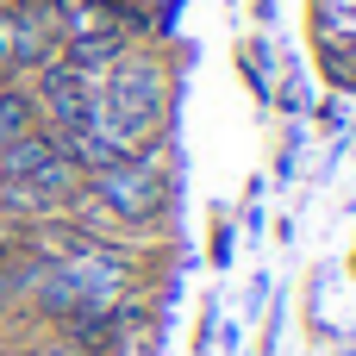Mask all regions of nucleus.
<instances>
[{
  "mask_svg": "<svg viewBox=\"0 0 356 356\" xmlns=\"http://www.w3.org/2000/svg\"><path fill=\"white\" fill-rule=\"evenodd\" d=\"M350 275H356V250H350Z\"/></svg>",
  "mask_w": 356,
  "mask_h": 356,
  "instance_id": "7",
  "label": "nucleus"
},
{
  "mask_svg": "<svg viewBox=\"0 0 356 356\" xmlns=\"http://www.w3.org/2000/svg\"><path fill=\"white\" fill-rule=\"evenodd\" d=\"M13 75V13H6V0H0V81Z\"/></svg>",
  "mask_w": 356,
  "mask_h": 356,
  "instance_id": "5",
  "label": "nucleus"
},
{
  "mask_svg": "<svg viewBox=\"0 0 356 356\" xmlns=\"http://www.w3.org/2000/svg\"><path fill=\"white\" fill-rule=\"evenodd\" d=\"M207 250H213V263H219V269L232 263V225H225V219H213V244H207Z\"/></svg>",
  "mask_w": 356,
  "mask_h": 356,
  "instance_id": "6",
  "label": "nucleus"
},
{
  "mask_svg": "<svg viewBox=\"0 0 356 356\" xmlns=\"http://www.w3.org/2000/svg\"><path fill=\"white\" fill-rule=\"evenodd\" d=\"M25 131H38V100H31L25 75H6L0 81V150L13 138H25Z\"/></svg>",
  "mask_w": 356,
  "mask_h": 356,
  "instance_id": "2",
  "label": "nucleus"
},
{
  "mask_svg": "<svg viewBox=\"0 0 356 356\" xmlns=\"http://www.w3.org/2000/svg\"><path fill=\"white\" fill-rule=\"evenodd\" d=\"M25 88H31V100H38V125H44V131H56V138L81 131V119H88V106H94V81H88L81 69H69L63 56H50V63H38V69L25 75Z\"/></svg>",
  "mask_w": 356,
  "mask_h": 356,
  "instance_id": "1",
  "label": "nucleus"
},
{
  "mask_svg": "<svg viewBox=\"0 0 356 356\" xmlns=\"http://www.w3.org/2000/svg\"><path fill=\"white\" fill-rule=\"evenodd\" d=\"M313 56H319V81L332 94H356V44H344V38H313Z\"/></svg>",
  "mask_w": 356,
  "mask_h": 356,
  "instance_id": "3",
  "label": "nucleus"
},
{
  "mask_svg": "<svg viewBox=\"0 0 356 356\" xmlns=\"http://www.w3.org/2000/svg\"><path fill=\"white\" fill-rule=\"evenodd\" d=\"M307 13H313V38L356 44V0H307Z\"/></svg>",
  "mask_w": 356,
  "mask_h": 356,
  "instance_id": "4",
  "label": "nucleus"
},
{
  "mask_svg": "<svg viewBox=\"0 0 356 356\" xmlns=\"http://www.w3.org/2000/svg\"><path fill=\"white\" fill-rule=\"evenodd\" d=\"M0 356H6V350H0Z\"/></svg>",
  "mask_w": 356,
  "mask_h": 356,
  "instance_id": "8",
  "label": "nucleus"
}]
</instances>
